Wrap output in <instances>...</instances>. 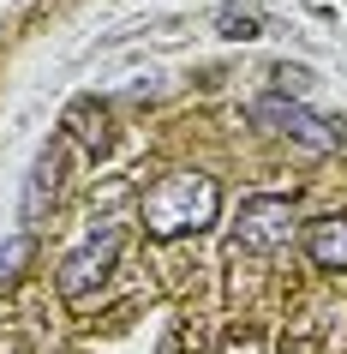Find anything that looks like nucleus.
<instances>
[{
  "label": "nucleus",
  "mask_w": 347,
  "mask_h": 354,
  "mask_svg": "<svg viewBox=\"0 0 347 354\" xmlns=\"http://www.w3.org/2000/svg\"><path fill=\"white\" fill-rule=\"evenodd\" d=\"M293 234V205L288 198H246L234 223V246L239 252H275Z\"/></svg>",
  "instance_id": "nucleus-3"
},
{
  "label": "nucleus",
  "mask_w": 347,
  "mask_h": 354,
  "mask_svg": "<svg viewBox=\"0 0 347 354\" xmlns=\"http://www.w3.org/2000/svg\"><path fill=\"white\" fill-rule=\"evenodd\" d=\"M24 252H30V241H12L6 252H0V277H12V264H24Z\"/></svg>",
  "instance_id": "nucleus-8"
},
{
  "label": "nucleus",
  "mask_w": 347,
  "mask_h": 354,
  "mask_svg": "<svg viewBox=\"0 0 347 354\" xmlns=\"http://www.w3.org/2000/svg\"><path fill=\"white\" fill-rule=\"evenodd\" d=\"M114 252H120V228H96L90 241L78 246L72 259L60 264V295L72 300V306H84V300L96 295V288H102V277H108V264H114Z\"/></svg>",
  "instance_id": "nucleus-2"
},
{
  "label": "nucleus",
  "mask_w": 347,
  "mask_h": 354,
  "mask_svg": "<svg viewBox=\"0 0 347 354\" xmlns=\"http://www.w3.org/2000/svg\"><path fill=\"white\" fill-rule=\"evenodd\" d=\"M252 120H264L270 132H281V138H293V145H306V150H335V127L317 120L311 109H299V102H288V96L252 102Z\"/></svg>",
  "instance_id": "nucleus-4"
},
{
  "label": "nucleus",
  "mask_w": 347,
  "mask_h": 354,
  "mask_svg": "<svg viewBox=\"0 0 347 354\" xmlns=\"http://www.w3.org/2000/svg\"><path fill=\"white\" fill-rule=\"evenodd\" d=\"M306 252L317 270H347V216H317L306 228Z\"/></svg>",
  "instance_id": "nucleus-5"
},
{
  "label": "nucleus",
  "mask_w": 347,
  "mask_h": 354,
  "mask_svg": "<svg viewBox=\"0 0 347 354\" xmlns=\"http://www.w3.org/2000/svg\"><path fill=\"white\" fill-rule=\"evenodd\" d=\"M216 30L228 42H252V37H264V19H257L252 6H221V12H216Z\"/></svg>",
  "instance_id": "nucleus-7"
},
{
  "label": "nucleus",
  "mask_w": 347,
  "mask_h": 354,
  "mask_svg": "<svg viewBox=\"0 0 347 354\" xmlns=\"http://www.w3.org/2000/svg\"><path fill=\"white\" fill-rule=\"evenodd\" d=\"M216 210H221V187L210 174H198V168H180V174H162V180L144 192L138 216H144V228L156 241H180V234L210 228Z\"/></svg>",
  "instance_id": "nucleus-1"
},
{
  "label": "nucleus",
  "mask_w": 347,
  "mask_h": 354,
  "mask_svg": "<svg viewBox=\"0 0 347 354\" xmlns=\"http://www.w3.org/2000/svg\"><path fill=\"white\" fill-rule=\"evenodd\" d=\"M54 150H42L37 156V168H30V192H24V223H37L42 216V198H48V192H54Z\"/></svg>",
  "instance_id": "nucleus-6"
}]
</instances>
